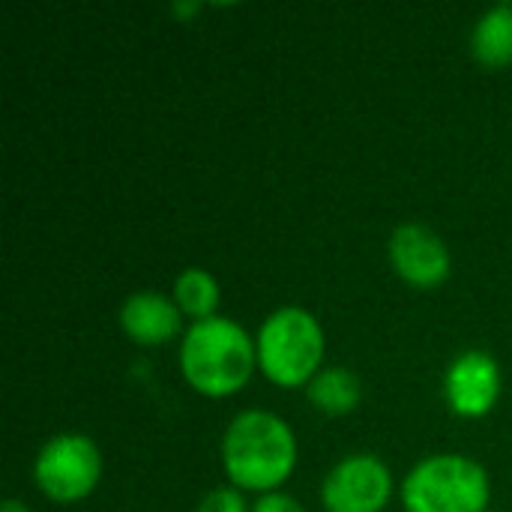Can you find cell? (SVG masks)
I'll return each instance as SVG.
<instances>
[{"label": "cell", "instance_id": "obj_4", "mask_svg": "<svg viewBox=\"0 0 512 512\" xmlns=\"http://www.w3.org/2000/svg\"><path fill=\"white\" fill-rule=\"evenodd\" d=\"M492 483L486 468L462 453L417 462L402 483L405 512H486Z\"/></svg>", "mask_w": 512, "mask_h": 512}, {"label": "cell", "instance_id": "obj_9", "mask_svg": "<svg viewBox=\"0 0 512 512\" xmlns=\"http://www.w3.org/2000/svg\"><path fill=\"white\" fill-rule=\"evenodd\" d=\"M120 327L123 333L141 345V348H156L180 336L183 330V312L177 309L174 297L159 294V291H138L126 297L120 306Z\"/></svg>", "mask_w": 512, "mask_h": 512}, {"label": "cell", "instance_id": "obj_14", "mask_svg": "<svg viewBox=\"0 0 512 512\" xmlns=\"http://www.w3.org/2000/svg\"><path fill=\"white\" fill-rule=\"evenodd\" d=\"M252 512H306V507L294 498V495H285V492H270V495H261Z\"/></svg>", "mask_w": 512, "mask_h": 512}, {"label": "cell", "instance_id": "obj_6", "mask_svg": "<svg viewBox=\"0 0 512 512\" xmlns=\"http://www.w3.org/2000/svg\"><path fill=\"white\" fill-rule=\"evenodd\" d=\"M393 495V474L372 453H351L330 468L321 483L327 512H381Z\"/></svg>", "mask_w": 512, "mask_h": 512}, {"label": "cell", "instance_id": "obj_3", "mask_svg": "<svg viewBox=\"0 0 512 512\" xmlns=\"http://www.w3.org/2000/svg\"><path fill=\"white\" fill-rule=\"evenodd\" d=\"M324 327L303 306H279L255 333L258 369L276 387H306L324 360Z\"/></svg>", "mask_w": 512, "mask_h": 512}, {"label": "cell", "instance_id": "obj_7", "mask_svg": "<svg viewBox=\"0 0 512 512\" xmlns=\"http://www.w3.org/2000/svg\"><path fill=\"white\" fill-rule=\"evenodd\" d=\"M501 366L489 351L471 348L462 351L444 375V399L456 417L480 420L486 417L501 399Z\"/></svg>", "mask_w": 512, "mask_h": 512}, {"label": "cell", "instance_id": "obj_15", "mask_svg": "<svg viewBox=\"0 0 512 512\" xmlns=\"http://www.w3.org/2000/svg\"><path fill=\"white\" fill-rule=\"evenodd\" d=\"M171 12L177 18H192V15L201 12V3H183V0H177V3H171Z\"/></svg>", "mask_w": 512, "mask_h": 512}, {"label": "cell", "instance_id": "obj_10", "mask_svg": "<svg viewBox=\"0 0 512 512\" xmlns=\"http://www.w3.org/2000/svg\"><path fill=\"white\" fill-rule=\"evenodd\" d=\"M306 396H309L315 411H321L327 417H345L360 405L363 384L351 369L327 366L306 384Z\"/></svg>", "mask_w": 512, "mask_h": 512}, {"label": "cell", "instance_id": "obj_16", "mask_svg": "<svg viewBox=\"0 0 512 512\" xmlns=\"http://www.w3.org/2000/svg\"><path fill=\"white\" fill-rule=\"evenodd\" d=\"M0 512H30L21 501H15V498H6L3 501V507H0Z\"/></svg>", "mask_w": 512, "mask_h": 512}, {"label": "cell", "instance_id": "obj_13", "mask_svg": "<svg viewBox=\"0 0 512 512\" xmlns=\"http://www.w3.org/2000/svg\"><path fill=\"white\" fill-rule=\"evenodd\" d=\"M195 512H252L243 492L234 489V486H219V489H210L201 501Z\"/></svg>", "mask_w": 512, "mask_h": 512}, {"label": "cell", "instance_id": "obj_5", "mask_svg": "<svg viewBox=\"0 0 512 512\" xmlns=\"http://www.w3.org/2000/svg\"><path fill=\"white\" fill-rule=\"evenodd\" d=\"M102 477V453L93 438L81 432H60L48 438L33 462L39 492L54 504L84 501Z\"/></svg>", "mask_w": 512, "mask_h": 512}, {"label": "cell", "instance_id": "obj_2", "mask_svg": "<svg viewBox=\"0 0 512 512\" xmlns=\"http://www.w3.org/2000/svg\"><path fill=\"white\" fill-rule=\"evenodd\" d=\"M258 366L255 339L231 318L195 321L180 342V372L186 384L210 399L243 390Z\"/></svg>", "mask_w": 512, "mask_h": 512}, {"label": "cell", "instance_id": "obj_8", "mask_svg": "<svg viewBox=\"0 0 512 512\" xmlns=\"http://www.w3.org/2000/svg\"><path fill=\"white\" fill-rule=\"evenodd\" d=\"M390 264L402 282L411 288L429 291L450 279L453 258L447 243L426 225L405 222L390 234Z\"/></svg>", "mask_w": 512, "mask_h": 512}, {"label": "cell", "instance_id": "obj_12", "mask_svg": "<svg viewBox=\"0 0 512 512\" xmlns=\"http://www.w3.org/2000/svg\"><path fill=\"white\" fill-rule=\"evenodd\" d=\"M219 282L210 270L204 267H186L177 279H174V303L177 309L195 321H207V318H216V309H219Z\"/></svg>", "mask_w": 512, "mask_h": 512}, {"label": "cell", "instance_id": "obj_11", "mask_svg": "<svg viewBox=\"0 0 512 512\" xmlns=\"http://www.w3.org/2000/svg\"><path fill=\"white\" fill-rule=\"evenodd\" d=\"M471 54L486 66L512 63V3L486 9L471 30Z\"/></svg>", "mask_w": 512, "mask_h": 512}, {"label": "cell", "instance_id": "obj_1", "mask_svg": "<svg viewBox=\"0 0 512 512\" xmlns=\"http://www.w3.org/2000/svg\"><path fill=\"white\" fill-rule=\"evenodd\" d=\"M219 453L234 489L270 495L294 474L297 438L279 414L249 408L231 417L222 432Z\"/></svg>", "mask_w": 512, "mask_h": 512}]
</instances>
